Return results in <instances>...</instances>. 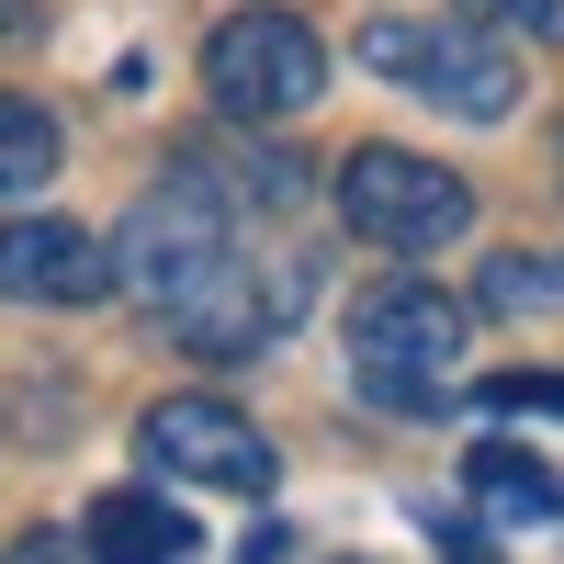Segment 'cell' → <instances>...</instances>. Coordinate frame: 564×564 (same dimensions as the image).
<instances>
[{
  "mask_svg": "<svg viewBox=\"0 0 564 564\" xmlns=\"http://www.w3.org/2000/svg\"><path fill=\"white\" fill-rule=\"evenodd\" d=\"M113 294V249L68 215H12L0 226V305H90Z\"/></svg>",
  "mask_w": 564,
  "mask_h": 564,
  "instance_id": "7",
  "label": "cell"
},
{
  "mask_svg": "<svg viewBox=\"0 0 564 564\" xmlns=\"http://www.w3.org/2000/svg\"><path fill=\"white\" fill-rule=\"evenodd\" d=\"M135 441H148V463H159V475H181V486H215V497H271V441H260L226 395H159Z\"/></svg>",
  "mask_w": 564,
  "mask_h": 564,
  "instance_id": "6",
  "label": "cell"
},
{
  "mask_svg": "<svg viewBox=\"0 0 564 564\" xmlns=\"http://www.w3.org/2000/svg\"><path fill=\"white\" fill-rule=\"evenodd\" d=\"M294 294H305V271H238V260H226L215 282H204V294L193 305H181L170 327H181V350H204V361H249V350H271L282 339V316H294Z\"/></svg>",
  "mask_w": 564,
  "mask_h": 564,
  "instance_id": "8",
  "label": "cell"
},
{
  "mask_svg": "<svg viewBox=\"0 0 564 564\" xmlns=\"http://www.w3.org/2000/svg\"><path fill=\"white\" fill-rule=\"evenodd\" d=\"M486 406H553V417H564V372H497Z\"/></svg>",
  "mask_w": 564,
  "mask_h": 564,
  "instance_id": "13",
  "label": "cell"
},
{
  "mask_svg": "<svg viewBox=\"0 0 564 564\" xmlns=\"http://www.w3.org/2000/svg\"><path fill=\"white\" fill-rule=\"evenodd\" d=\"M204 90H215V113H238V124H282V113H305L327 90V45L294 12H226L204 34Z\"/></svg>",
  "mask_w": 564,
  "mask_h": 564,
  "instance_id": "3",
  "label": "cell"
},
{
  "mask_svg": "<svg viewBox=\"0 0 564 564\" xmlns=\"http://www.w3.org/2000/svg\"><path fill=\"white\" fill-rule=\"evenodd\" d=\"M361 68H384V79H406V90H430V102H452V113H475V124H497V113H520V68H508V45L497 34H441V23H361Z\"/></svg>",
  "mask_w": 564,
  "mask_h": 564,
  "instance_id": "5",
  "label": "cell"
},
{
  "mask_svg": "<svg viewBox=\"0 0 564 564\" xmlns=\"http://www.w3.org/2000/svg\"><path fill=\"white\" fill-rule=\"evenodd\" d=\"M542 294H564V260H542Z\"/></svg>",
  "mask_w": 564,
  "mask_h": 564,
  "instance_id": "16",
  "label": "cell"
},
{
  "mask_svg": "<svg viewBox=\"0 0 564 564\" xmlns=\"http://www.w3.org/2000/svg\"><path fill=\"white\" fill-rule=\"evenodd\" d=\"M34 34V0H0V45H23Z\"/></svg>",
  "mask_w": 564,
  "mask_h": 564,
  "instance_id": "15",
  "label": "cell"
},
{
  "mask_svg": "<svg viewBox=\"0 0 564 564\" xmlns=\"http://www.w3.org/2000/svg\"><path fill=\"white\" fill-rule=\"evenodd\" d=\"M350 372H361L372 406L430 417L452 395V372H463V305L441 282H372L350 305Z\"/></svg>",
  "mask_w": 564,
  "mask_h": 564,
  "instance_id": "2",
  "label": "cell"
},
{
  "mask_svg": "<svg viewBox=\"0 0 564 564\" xmlns=\"http://www.w3.org/2000/svg\"><path fill=\"white\" fill-rule=\"evenodd\" d=\"M226 260H238V238H226V193H215L204 159H181L170 181H148L135 215L113 226V282H124V294H148V305H170V316L193 305Z\"/></svg>",
  "mask_w": 564,
  "mask_h": 564,
  "instance_id": "1",
  "label": "cell"
},
{
  "mask_svg": "<svg viewBox=\"0 0 564 564\" xmlns=\"http://www.w3.org/2000/svg\"><path fill=\"white\" fill-rule=\"evenodd\" d=\"M463 23H508L531 45H564V0H463Z\"/></svg>",
  "mask_w": 564,
  "mask_h": 564,
  "instance_id": "12",
  "label": "cell"
},
{
  "mask_svg": "<svg viewBox=\"0 0 564 564\" xmlns=\"http://www.w3.org/2000/svg\"><path fill=\"white\" fill-rule=\"evenodd\" d=\"M463 497H475L497 531H553V520H564L553 463H531L520 441H475V452H463Z\"/></svg>",
  "mask_w": 564,
  "mask_h": 564,
  "instance_id": "9",
  "label": "cell"
},
{
  "mask_svg": "<svg viewBox=\"0 0 564 564\" xmlns=\"http://www.w3.org/2000/svg\"><path fill=\"white\" fill-rule=\"evenodd\" d=\"M57 113L45 102H12V90H0V193H45V181H57Z\"/></svg>",
  "mask_w": 564,
  "mask_h": 564,
  "instance_id": "11",
  "label": "cell"
},
{
  "mask_svg": "<svg viewBox=\"0 0 564 564\" xmlns=\"http://www.w3.org/2000/svg\"><path fill=\"white\" fill-rule=\"evenodd\" d=\"M79 553H90V564H193V520H170L159 497L113 486V497H90V520H79Z\"/></svg>",
  "mask_w": 564,
  "mask_h": 564,
  "instance_id": "10",
  "label": "cell"
},
{
  "mask_svg": "<svg viewBox=\"0 0 564 564\" xmlns=\"http://www.w3.org/2000/svg\"><path fill=\"white\" fill-rule=\"evenodd\" d=\"M0 564H90V553H79L68 531H23V542H12V553H0Z\"/></svg>",
  "mask_w": 564,
  "mask_h": 564,
  "instance_id": "14",
  "label": "cell"
},
{
  "mask_svg": "<svg viewBox=\"0 0 564 564\" xmlns=\"http://www.w3.org/2000/svg\"><path fill=\"white\" fill-rule=\"evenodd\" d=\"M339 215H350V238H372V249H452L463 226H475V193H463V170H441V159L350 148L339 159Z\"/></svg>",
  "mask_w": 564,
  "mask_h": 564,
  "instance_id": "4",
  "label": "cell"
}]
</instances>
